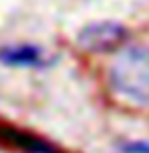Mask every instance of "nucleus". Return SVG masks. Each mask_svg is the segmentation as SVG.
Wrapping results in <instances>:
<instances>
[{
  "label": "nucleus",
  "mask_w": 149,
  "mask_h": 153,
  "mask_svg": "<svg viewBox=\"0 0 149 153\" xmlns=\"http://www.w3.org/2000/svg\"><path fill=\"white\" fill-rule=\"evenodd\" d=\"M103 87L111 99L131 109H149V42L131 40L109 56Z\"/></svg>",
  "instance_id": "f257e3e1"
},
{
  "label": "nucleus",
  "mask_w": 149,
  "mask_h": 153,
  "mask_svg": "<svg viewBox=\"0 0 149 153\" xmlns=\"http://www.w3.org/2000/svg\"><path fill=\"white\" fill-rule=\"evenodd\" d=\"M131 30L121 20L101 18L83 24L75 34V48L85 56H113L127 42H131Z\"/></svg>",
  "instance_id": "f03ea898"
},
{
  "label": "nucleus",
  "mask_w": 149,
  "mask_h": 153,
  "mask_svg": "<svg viewBox=\"0 0 149 153\" xmlns=\"http://www.w3.org/2000/svg\"><path fill=\"white\" fill-rule=\"evenodd\" d=\"M0 62L12 69H47L50 65V54L44 46L36 42H12L0 46Z\"/></svg>",
  "instance_id": "7ed1b4c3"
},
{
  "label": "nucleus",
  "mask_w": 149,
  "mask_h": 153,
  "mask_svg": "<svg viewBox=\"0 0 149 153\" xmlns=\"http://www.w3.org/2000/svg\"><path fill=\"white\" fill-rule=\"evenodd\" d=\"M0 141L14 147L18 153H71L39 133L16 129V127H6V125H0Z\"/></svg>",
  "instance_id": "20e7f679"
},
{
  "label": "nucleus",
  "mask_w": 149,
  "mask_h": 153,
  "mask_svg": "<svg viewBox=\"0 0 149 153\" xmlns=\"http://www.w3.org/2000/svg\"><path fill=\"white\" fill-rule=\"evenodd\" d=\"M117 153H149V139L127 137L117 141Z\"/></svg>",
  "instance_id": "39448f33"
}]
</instances>
